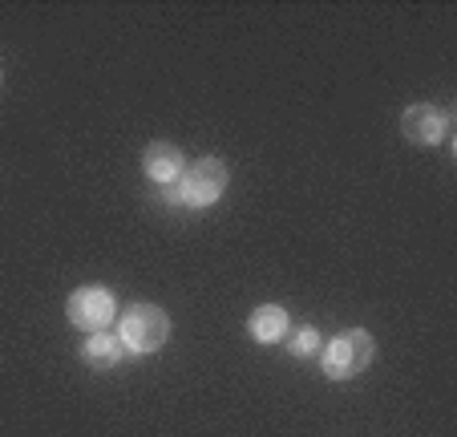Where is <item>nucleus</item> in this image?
Segmentation results:
<instances>
[{"mask_svg":"<svg viewBox=\"0 0 457 437\" xmlns=\"http://www.w3.org/2000/svg\"><path fill=\"white\" fill-rule=\"evenodd\" d=\"M316 349H320V332H316V328H300V332H295V340H292V352H295V357H312Z\"/></svg>","mask_w":457,"mask_h":437,"instance_id":"1a4fd4ad","label":"nucleus"},{"mask_svg":"<svg viewBox=\"0 0 457 437\" xmlns=\"http://www.w3.org/2000/svg\"><path fill=\"white\" fill-rule=\"evenodd\" d=\"M142 171H146V179L158 182V187H174L179 174L187 171V158H182V150L170 142H150L146 155H142Z\"/></svg>","mask_w":457,"mask_h":437,"instance_id":"423d86ee","label":"nucleus"},{"mask_svg":"<svg viewBox=\"0 0 457 437\" xmlns=\"http://www.w3.org/2000/svg\"><path fill=\"white\" fill-rule=\"evenodd\" d=\"M65 312H70V324L81 332H105L118 316V300L105 288H78L65 304Z\"/></svg>","mask_w":457,"mask_h":437,"instance_id":"20e7f679","label":"nucleus"},{"mask_svg":"<svg viewBox=\"0 0 457 437\" xmlns=\"http://www.w3.org/2000/svg\"><path fill=\"white\" fill-rule=\"evenodd\" d=\"M0 81H4V69H0Z\"/></svg>","mask_w":457,"mask_h":437,"instance_id":"9d476101","label":"nucleus"},{"mask_svg":"<svg viewBox=\"0 0 457 437\" xmlns=\"http://www.w3.org/2000/svg\"><path fill=\"white\" fill-rule=\"evenodd\" d=\"M126 357V349H121L118 336L110 332H89V340L81 344V360H86L89 369H118V360Z\"/></svg>","mask_w":457,"mask_h":437,"instance_id":"6e6552de","label":"nucleus"},{"mask_svg":"<svg viewBox=\"0 0 457 437\" xmlns=\"http://www.w3.org/2000/svg\"><path fill=\"white\" fill-rule=\"evenodd\" d=\"M287 328H292V320H287V312L279 308V304H259L247 320V332L255 336L259 344H279L287 336Z\"/></svg>","mask_w":457,"mask_h":437,"instance_id":"0eeeda50","label":"nucleus"},{"mask_svg":"<svg viewBox=\"0 0 457 437\" xmlns=\"http://www.w3.org/2000/svg\"><path fill=\"white\" fill-rule=\"evenodd\" d=\"M372 357H377L372 336L364 332V328H348V332H340L337 340L328 344V352H324V373H328V381H353L369 369Z\"/></svg>","mask_w":457,"mask_h":437,"instance_id":"7ed1b4c3","label":"nucleus"},{"mask_svg":"<svg viewBox=\"0 0 457 437\" xmlns=\"http://www.w3.org/2000/svg\"><path fill=\"white\" fill-rule=\"evenodd\" d=\"M118 340L126 352L134 357H146V352H158L166 340H170V316L154 304H134L126 316L118 320Z\"/></svg>","mask_w":457,"mask_h":437,"instance_id":"f257e3e1","label":"nucleus"},{"mask_svg":"<svg viewBox=\"0 0 457 437\" xmlns=\"http://www.w3.org/2000/svg\"><path fill=\"white\" fill-rule=\"evenodd\" d=\"M227 182H231V171H227L223 158H199V163H190L187 171L179 174L174 198H179L182 206H211L223 198Z\"/></svg>","mask_w":457,"mask_h":437,"instance_id":"f03ea898","label":"nucleus"},{"mask_svg":"<svg viewBox=\"0 0 457 437\" xmlns=\"http://www.w3.org/2000/svg\"><path fill=\"white\" fill-rule=\"evenodd\" d=\"M401 130H405V138L413 146H437L441 138L449 134V118H445V110H437V105L417 102L401 113Z\"/></svg>","mask_w":457,"mask_h":437,"instance_id":"39448f33","label":"nucleus"}]
</instances>
